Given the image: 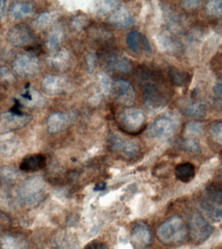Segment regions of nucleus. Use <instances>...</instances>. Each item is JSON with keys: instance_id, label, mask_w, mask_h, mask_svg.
Wrapping results in <instances>:
<instances>
[{"instance_id": "1", "label": "nucleus", "mask_w": 222, "mask_h": 249, "mask_svg": "<svg viewBox=\"0 0 222 249\" xmlns=\"http://www.w3.org/2000/svg\"><path fill=\"white\" fill-rule=\"evenodd\" d=\"M157 233L158 238L164 244H181L186 237V226L182 218L173 216L160 225Z\"/></svg>"}, {"instance_id": "2", "label": "nucleus", "mask_w": 222, "mask_h": 249, "mask_svg": "<svg viewBox=\"0 0 222 249\" xmlns=\"http://www.w3.org/2000/svg\"><path fill=\"white\" fill-rule=\"evenodd\" d=\"M118 123L119 128L125 133L136 135L145 126V116L139 109L126 108L119 115Z\"/></svg>"}, {"instance_id": "3", "label": "nucleus", "mask_w": 222, "mask_h": 249, "mask_svg": "<svg viewBox=\"0 0 222 249\" xmlns=\"http://www.w3.org/2000/svg\"><path fill=\"white\" fill-rule=\"evenodd\" d=\"M144 77L142 79L146 80L143 89L144 100L146 105L151 107L163 106L168 101L170 95L167 88L158 83V79L155 83V79L153 78L150 81L145 75Z\"/></svg>"}, {"instance_id": "4", "label": "nucleus", "mask_w": 222, "mask_h": 249, "mask_svg": "<svg viewBox=\"0 0 222 249\" xmlns=\"http://www.w3.org/2000/svg\"><path fill=\"white\" fill-rule=\"evenodd\" d=\"M213 228L199 212L192 214L189 221V234L195 245L202 244L212 235Z\"/></svg>"}, {"instance_id": "5", "label": "nucleus", "mask_w": 222, "mask_h": 249, "mask_svg": "<svg viewBox=\"0 0 222 249\" xmlns=\"http://www.w3.org/2000/svg\"><path fill=\"white\" fill-rule=\"evenodd\" d=\"M44 186V181L42 177H31L25 180L19 188V198L25 203H35L42 196Z\"/></svg>"}, {"instance_id": "6", "label": "nucleus", "mask_w": 222, "mask_h": 249, "mask_svg": "<svg viewBox=\"0 0 222 249\" xmlns=\"http://www.w3.org/2000/svg\"><path fill=\"white\" fill-rule=\"evenodd\" d=\"M13 67L16 73L23 77H33L40 71V62L31 54H18L14 60Z\"/></svg>"}, {"instance_id": "7", "label": "nucleus", "mask_w": 222, "mask_h": 249, "mask_svg": "<svg viewBox=\"0 0 222 249\" xmlns=\"http://www.w3.org/2000/svg\"><path fill=\"white\" fill-rule=\"evenodd\" d=\"M31 116L18 112H7L0 114V132L9 133L24 128L31 121Z\"/></svg>"}, {"instance_id": "8", "label": "nucleus", "mask_w": 222, "mask_h": 249, "mask_svg": "<svg viewBox=\"0 0 222 249\" xmlns=\"http://www.w3.org/2000/svg\"><path fill=\"white\" fill-rule=\"evenodd\" d=\"M176 129L175 121L168 117H161L154 121L148 128L147 134L151 138L168 139Z\"/></svg>"}, {"instance_id": "9", "label": "nucleus", "mask_w": 222, "mask_h": 249, "mask_svg": "<svg viewBox=\"0 0 222 249\" xmlns=\"http://www.w3.org/2000/svg\"><path fill=\"white\" fill-rule=\"evenodd\" d=\"M109 147L112 151L116 152L128 159L136 157L140 152L139 145L136 142L112 134L108 140Z\"/></svg>"}, {"instance_id": "10", "label": "nucleus", "mask_w": 222, "mask_h": 249, "mask_svg": "<svg viewBox=\"0 0 222 249\" xmlns=\"http://www.w3.org/2000/svg\"><path fill=\"white\" fill-rule=\"evenodd\" d=\"M111 91L115 98L123 104L132 105L135 99V89L133 86L125 80L114 81L112 83Z\"/></svg>"}, {"instance_id": "11", "label": "nucleus", "mask_w": 222, "mask_h": 249, "mask_svg": "<svg viewBox=\"0 0 222 249\" xmlns=\"http://www.w3.org/2000/svg\"><path fill=\"white\" fill-rule=\"evenodd\" d=\"M7 38L15 46H24L33 40L32 31L27 25L18 24L12 27L7 33Z\"/></svg>"}, {"instance_id": "12", "label": "nucleus", "mask_w": 222, "mask_h": 249, "mask_svg": "<svg viewBox=\"0 0 222 249\" xmlns=\"http://www.w3.org/2000/svg\"><path fill=\"white\" fill-rule=\"evenodd\" d=\"M151 233L148 226L143 223H137L132 229L130 240L136 249H145L151 243Z\"/></svg>"}, {"instance_id": "13", "label": "nucleus", "mask_w": 222, "mask_h": 249, "mask_svg": "<svg viewBox=\"0 0 222 249\" xmlns=\"http://www.w3.org/2000/svg\"><path fill=\"white\" fill-rule=\"evenodd\" d=\"M19 102L30 108H42L46 104V99L38 91L31 87L25 88L19 94Z\"/></svg>"}, {"instance_id": "14", "label": "nucleus", "mask_w": 222, "mask_h": 249, "mask_svg": "<svg viewBox=\"0 0 222 249\" xmlns=\"http://www.w3.org/2000/svg\"><path fill=\"white\" fill-rule=\"evenodd\" d=\"M42 86L48 94L55 95L63 93L67 87V81L60 76L48 75L43 79Z\"/></svg>"}, {"instance_id": "15", "label": "nucleus", "mask_w": 222, "mask_h": 249, "mask_svg": "<svg viewBox=\"0 0 222 249\" xmlns=\"http://www.w3.org/2000/svg\"><path fill=\"white\" fill-rule=\"evenodd\" d=\"M46 165V157L41 154H35L25 157L19 164V169L26 172H34L44 169Z\"/></svg>"}, {"instance_id": "16", "label": "nucleus", "mask_w": 222, "mask_h": 249, "mask_svg": "<svg viewBox=\"0 0 222 249\" xmlns=\"http://www.w3.org/2000/svg\"><path fill=\"white\" fill-rule=\"evenodd\" d=\"M35 12V7L28 2H17L12 4L9 9V16L13 20H19L30 17Z\"/></svg>"}, {"instance_id": "17", "label": "nucleus", "mask_w": 222, "mask_h": 249, "mask_svg": "<svg viewBox=\"0 0 222 249\" xmlns=\"http://www.w3.org/2000/svg\"><path fill=\"white\" fill-rule=\"evenodd\" d=\"M111 24L118 27H128L134 23L133 18L126 7H120L109 18Z\"/></svg>"}, {"instance_id": "18", "label": "nucleus", "mask_w": 222, "mask_h": 249, "mask_svg": "<svg viewBox=\"0 0 222 249\" xmlns=\"http://www.w3.org/2000/svg\"><path fill=\"white\" fill-rule=\"evenodd\" d=\"M126 43L129 48L134 52H137L140 49L146 52H151V46L146 36L138 31H134L129 33L126 37Z\"/></svg>"}, {"instance_id": "19", "label": "nucleus", "mask_w": 222, "mask_h": 249, "mask_svg": "<svg viewBox=\"0 0 222 249\" xmlns=\"http://www.w3.org/2000/svg\"><path fill=\"white\" fill-rule=\"evenodd\" d=\"M68 117L62 112L52 114L47 120V128L51 134H56L62 131L68 125Z\"/></svg>"}, {"instance_id": "20", "label": "nucleus", "mask_w": 222, "mask_h": 249, "mask_svg": "<svg viewBox=\"0 0 222 249\" xmlns=\"http://www.w3.org/2000/svg\"><path fill=\"white\" fill-rule=\"evenodd\" d=\"M183 114L194 118H202L206 116L207 108L201 101H189L182 107Z\"/></svg>"}, {"instance_id": "21", "label": "nucleus", "mask_w": 222, "mask_h": 249, "mask_svg": "<svg viewBox=\"0 0 222 249\" xmlns=\"http://www.w3.org/2000/svg\"><path fill=\"white\" fill-rule=\"evenodd\" d=\"M175 175L177 180L181 182H190L196 176V167L190 162L179 163L175 167Z\"/></svg>"}, {"instance_id": "22", "label": "nucleus", "mask_w": 222, "mask_h": 249, "mask_svg": "<svg viewBox=\"0 0 222 249\" xmlns=\"http://www.w3.org/2000/svg\"><path fill=\"white\" fill-rule=\"evenodd\" d=\"M206 199L210 203L222 207V184L210 182L205 187Z\"/></svg>"}, {"instance_id": "23", "label": "nucleus", "mask_w": 222, "mask_h": 249, "mask_svg": "<svg viewBox=\"0 0 222 249\" xmlns=\"http://www.w3.org/2000/svg\"><path fill=\"white\" fill-rule=\"evenodd\" d=\"M107 65L111 69L116 70L122 73L129 72L131 69L132 66L128 58L120 55H111L107 59Z\"/></svg>"}, {"instance_id": "24", "label": "nucleus", "mask_w": 222, "mask_h": 249, "mask_svg": "<svg viewBox=\"0 0 222 249\" xmlns=\"http://www.w3.org/2000/svg\"><path fill=\"white\" fill-rule=\"evenodd\" d=\"M69 54L65 50L60 51L57 53L48 58V62L51 67L56 70H63L67 66Z\"/></svg>"}, {"instance_id": "25", "label": "nucleus", "mask_w": 222, "mask_h": 249, "mask_svg": "<svg viewBox=\"0 0 222 249\" xmlns=\"http://www.w3.org/2000/svg\"><path fill=\"white\" fill-rule=\"evenodd\" d=\"M18 142L15 138L0 140V155L9 157L15 155L18 148Z\"/></svg>"}, {"instance_id": "26", "label": "nucleus", "mask_w": 222, "mask_h": 249, "mask_svg": "<svg viewBox=\"0 0 222 249\" xmlns=\"http://www.w3.org/2000/svg\"><path fill=\"white\" fill-rule=\"evenodd\" d=\"M56 18V15L54 12H45L34 19L33 25L37 29L42 30L52 24Z\"/></svg>"}, {"instance_id": "27", "label": "nucleus", "mask_w": 222, "mask_h": 249, "mask_svg": "<svg viewBox=\"0 0 222 249\" xmlns=\"http://www.w3.org/2000/svg\"><path fill=\"white\" fill-rule=\"evenodd\" d=\"M120 1L112 0L97 1L95 2L93 7L95 13L99 15H107L114 10L118 9L120 7Z\"/></svg>"}, {"instance_id": "28", "label": "nucleus", "mask_w": 222, "mask_h": 249, "mask_svg": "<svg viewBox=\"0 0 222 249\" xmlns=\"http://www.w3.org/2000/svg\"><path fill=\"white\" fill-rule=\"evenodd\" d=\"M62 31L60 27H55L49 33L47 46L51 52H56L62 38Z\"/></svg>"}, {"instance_id": "29", "label": "nucleus", "mask_w": 222, "mask_h": 249, "mask_svg": "<svg viewBox=\"0 0 222 249\" xmlns=\"http://www.w3.org/2000/svg\"><path fill=\"white\" fill-rule=\"evenodd\" d=\"M168 74L171 81L177 86L186 85L190 81V75L187 72L181 71L177 68H169Z\"/></svg>"}, {"instance_id": "30", "label": "nucleus", "mask_w": 222, "mask_h": 249, "mask_svg": "<svg viewBox=\"0 0 222 249\" xmlns=\"http://www.w3.org/2000/svg\"><path fill=\"white\" fill-rule=\"evenodd\" d=\"M202 208L206 214L214 221H219L222 219V206L215 205L204 199L202 202Z\"/></svg>"}, {"instance_id": "31", "label": "nucleus", "mask_w": 222, "mask_h": 249, "mask_svg": "<svg viewBox=\"0 0 222 249\" xmlns=\"http://www.w3.org/2000/svg\"><path fill=\"white\" fill-rule=\"evenodd\" d=\"M2 247L3 249H24L25 243L19 237L11 235H6L2 239Z\"/></svg>"}, {"instance_id": "32", "label": "nucleus", "mask_w": 222, "mask_h": 249, "mask_svg": "<svg viewBox=\"0 0 222 249\" xmlns=\"http://www.w3.org/2000/svg\"><path fill=\"white\" fill-rule=\"evenodd\" d=\"M205 13L209 17L222 18V1L212 0L206 3Z\"/></svg>"}, {"instance_id": "33", "label": "nucleus", "mask_w": 222, "mask_h": 249, "mask_svg": "<svg viewBox=\"0 0 222 249\" xmlns=\"http://www.w3.org/2000/svg\"><path fill=\"white\" fill-rule=\"evenodd\" d=\"M203 132V126L198 122H189L185 128V134L188 137L200 135Z\"/></svg>"}, {"instance_id": "34", "label": "nucleus", "mask_w": 222, "mask_h": 249, "mask_svg": "<svg viewBox=\"0 0 222 249\" xmlns=\"http://www.w3.org/2000/svg\"><path fill=\"white\" fill-rule=\"evenodd\" d=\"M183 149L187 151L193 152V153H200L202 151L200 143L194 138H188L183 142Z\"/></svg>"}, {"instance_id": "35", "label": "nucleus", "mask_w": 222, "mask_h": 249, "mask_svg": "<svg viewBox=\"0 0 222 249\" xmlns=\"http://www.w3.org/2000/svg\"><path fill=\"white\" fill-rule=\"evenodd\" d=\"M210 132L214 140L222 145V121L214 124L210 128Z\"/></svg>"}, {"instance_id": "36", "label": "nucleus", "mask_w": 222, "mask_h": 249, "mask_svg": "<svg viewBox=\"0 0 222 249\" xmlns=\"http://www.w3.org/2000/svg\"><path fill=\"white\" fill-rule=\"evenodd\" d=\"M99 82H100V85L101 89L105 94H108L110 92L111 89H112V85L111 80L107 75H101L99 77Z\"/></svg>"}, {"instance_id": "37", "label": "nucleus", "mask_w": 222, "mask_h": 249, "mask_svg": "<svg viewBox=\"0 0 222 249\" xmlns=\"http://www.w3.org/2000/svg\"><path fill=\"white\" fill-rule=\"evenodd\" d=\"M83 249H110V247L104 241L93 240L88 243Z\"/></svg>"}, {"instance_id": "38", "label": "nucleus", "mask_w": 222, "mask_h": 249, "mask_svg": "<svg viewBox=\"0 0 222 249\" xmlns=\"http://www.w3.org/2000/svg\"><path fill=\"white\" fill-rule=\"evenodd\" d=\"M0 176L7 180H11L17 177V171L9 167H3L0 169Z\"/></svg>"}, {"instance_id": "39", "label": "nucleus", "mask_w": 222, "mask_h": 249, "mask_svg": "<svg viewBox=\"0 0 222 249\" xmlns=\"http://www.w3.org/2000/svg\"><path fill=\"white\" fill-rule=\"evenodd\" d=\"M202 2L200 1H196V0H190V1H182L181 5L185 9H194L200 7Z\"/></svg>"}, {"instance_id": "40", "label": "nucleus", "mask_w": 222, "mask_h": 249, "mask_svg": "<svg viewBox=\"0 0 222 249\" xmlns=\"http://www.w3.org/2000/svg\"><path fill=\"white\" fill-rule=\"evenodd\" d=\"M86 62H87L88 69L89 71H92L94 69L95 58L93 54H88L86 57Z\"/></svg>"}, {"instance_id": "41", "label": "nucleus", "mask_w": 222, "mask_h": 249, "mask_svg": "<svg viewBox=\"0 0 222 249\" xmlns=\"http://www.w3.org/2000/svg\"><path fill=\"white\" fill-rule=\"evenodd\" d=\"M0 75L4 79L9 80V81H11L13 78V76L11 73V72L5 67L0 68Z\"/></svg>"}, {"instance_id": "42", "label": "nucleus", "mask_w": 222, "mask_h": 249, "mask_svg": "<svg viewBox=\"0 0 222 249\" xmlns=\"http://www.w3.org/2000/svg\"><path fill=\"white\" fill-rule=\"evenodd\" d=\"M85 23V18L79 17L76 18L74 20V25L78 29H81Z\"/></svg>"}, {"instance_id": "43", "label": "nucleus", "mask_w": 222, "mask_h": 249, "mask_svg": "<svg viewBox=\"0 0 222 249\" xmlns=\"http://www.w3.org/2000/svg\"><path fill=\"white\" fill-rule=\"evenodd\" d=\"M213 91L218 98L222 99V84H217L214 86Z\"/></svg>"}, {"instance_id": "44", "label": "nucleus", "mask_w": 222, "mask_h": 249, "mask_svg": "<svg viewBox=\"0 0 222 249\" xmlns=\"http://www.w3.org/2000/svg\"><path fill=\"white\" fill-rule=\"evenodd\" d=\"M6 8H7V2L5 1H0V21L3 18Z\"/></svg>"}, {"instance_id": "45", "label": "nucleus", "mask_w": 222, "mask_h": 249, "mask_svg": "<svg viewBox=\"0 0 222 249\" xmlns=\"http://www.w3.org/2000/svg\"><path fill=\"white\" fill-rule=\"evenodd\" d=\"M105 188H106V184L105 182H100L95 185L94 190L96 192H101V191L104 190Z\"/></svg>"}]
</instances>
